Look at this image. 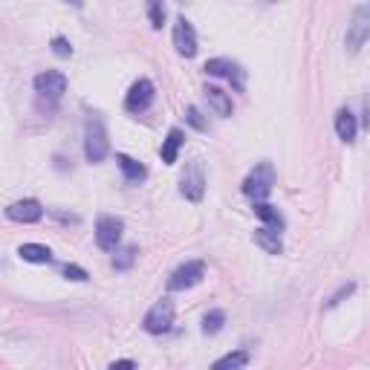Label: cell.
I'll return each mask as SVG.
<instances>
[{"label":"cell","mask_w":370,"mask_h":370,"mask_svg":"<svg viewBox=\"0 0 370 370\" xmlns=\"http://www.w3.org/2000/svg\"><path fill=\"white\" fill-rule=\"evenodd\" d=\"M272 189H275V168H272V162H257L249 171V176L243 179V194L249 200H254V203L267 200L272 194Z\"/></svg>","instance_id":"1"},{"label":"cell","mask_w":370,"mask_h":370,"mask_svg":"<svg viewBox=\"0 0 370 370\" xmlns=\"http://www.w3.org/2000/svg\"><path fill=\"white\" fill-rule=\"evenodd\" d=\"M110 151V142H107V130H104V122L99 116H90L87 119V128H84V157L87 162H101Z\"/></svg>","instance_id":"2"},{"label":"cell","mask_w":370,"mask_h":370,"mask_svg":"<svg viewBox=\"0 0 370 370\" xmlns=\"http://www.w3.org/2000/svg\"><path fill=\"white\" fill-rule=\"evenodd\" d=\"M367 41H370V0H367V4H361V6L353 12V18H350V23H347L344 47H347L350 55H356Z\"/></svg>","instance_id":"3"},{"label":"cell","mask_w":370,"mask_h":370,"mask_svg":"<svg viewBox=\"0 0 370 370\" xmlns=\"http://www.w3.org/2000/svg\"><path fill=\"white\" fill-rule=\"evenodd\" d=\"M179 194L191 203H200L203 194H206V171H203V162L200 159H191L185 165L182 176H179Z\"/></svg>","instance_id":"4"},{"label":"cell","mask_w":370,"mask_h":370,"mask_svg":"<svg viewBox=\"0 0 370 370\" xmlns=\"http://www.w3.org/2000/svg\"><path fill=\"white\" fill-rule=\"evenodd\" d=\"M206 278V264L203 261H185L182 267H176L168 278V289L171 292H182V289H191Z\"/></svg>","instance_id":"5"},{"label":"cell","mask_w":370,"mask_h":370,"mask_svg":"<svg viewBox=\"0 0 370 370\" xmlns=\"http://www.w3.org/2000/svg\"><path fill=\"white\" fill-rule=\"evenodd\" d=\"M122 220L119 217H110V214H101L99 220H96V243H99V249H104V252H116V246H119V240H122Z\"/></svg>","instance_id":"6"},{"label":"cell","mask_w":370,"mask_h":370,"mask_svg":"<svg viewBox=\"0 0 370 370\" xmlns=\"http://www.w3.org/2000/svg\"><path fill=\"white\" fill-rule=\"evenodd\" d=\"M206 72H208V76H217V79L232 82V87H235L237 93H243V87H246V72H243L240 64H235L232 58H211V61L206 64Z\"/></svg>","instance_id":"7"},{"label":"cell","mask_w":370,"mask_h":370,"mask_svg":"<svg viewBox=\"0 0 370 370\" xmlns=\"http://www.w3.org/2000/svg\"><path fill=\"white\" fill-rule=\"evenodd\" d=\"M171 324H174V304L168 298H162V301H157L151 310H147L142 327L151 332V336H162V332L171 330Z\"/></svg>","instance_id":"8"},{"label":"cell","mask_w":370,"mask_h":370,"mask_svg":"<svg viewBox=\"0 0 370 370\" xmlns=\"http://www.w3.org/2000/svg\"><path fill=\"white\" fill-rule=\"evenodd\" d=\"M151 104H154V84L147 79L133 82V87L125 96V110H128V113H145Z\"/></svg>","instance_id":"9"},{"label":"cell","mask_w":370,"mask_h":370,"mask_svg":"<svg viewBox=\"0 0 370 370\" xmlns=\"http://www.w3.org/2000/svg\"><path fill=\"white\" fill-rule=\"evenodd\" d=\"M174 47L182 58H194L197 55V32L191 26V21L185 18H176L174 23Z\"/></svg>","instance_id":"10"},{"label":"cell","mask_w":370,"mask_h":370,"mask_svg":"<svg viewBox=\"0 0 370 370\" xmlns=\"http://www.w3.org/2000/svg\"><path fill=\"white\" fill-rule=\"evenodd\" d=\"M35 90L47 99H61L64 90H67V76L58 69H47L41 76H35Z\"/></svg>","instance_id":"11"},{"label":"cell","mask_w":370,"mask_h":370,"mask_svg":"<svg viewBox=\"0 0 370 370\" xmlns=\"http://www.w3.org/2000/svg\"><path fill=\"white\" fill-rule=\"evenodd\" d=\"M6 217L15 220V223H38L44 217V206L38 200H21L6 208Z\"/></svg>","instance_id":"12"},{"label":"cell","mask_w":370,"mask_h":370,"mask_svg":"<svg viewBox=\"0 0 370 370\" xmlns=\"http://www.w3.org/2000/svg\"><path fill=\"white\" fill-rule=\"evenodd\" d=\"M203 96H206L208 107L214 110V113H217L220 119H229V116H232L235 104H232V96H229L226 90H220V87H206V90H203Z\"/></svg>","instance_id":"13"},{"label":"cell","mask_w":370,"mask_h":370,"mask_svg":"<svg viewBox=\"0 0 370 370\" xmlns=\"http://www.w3.org/2000/svg\"><path fill=\"white\" fill-rule=\"evenodd\" d=\"M252 240H254V246H261L267 254H281L284 252V243H281V232H275V229H269V226H264V229H257L254 235H252Z\"/></svg>","instance_id":"14"},{"label":"cell","mask_w":370,"mask_h":370,"mask_svg":"<svg viewBox=\"0 0 370 370\" xmlns=\"http://www.w3.org/2000/svg\"><path fill=\"white\" fill-rule=\"evenodd\" d=\"M185 145V133L179 130V128H171L168 130V136H165V142H162V162L165 165H174L176 162V157H179V147Z\"/></svg>","instance_id":"15"},{"label":"cell","mask_w":370,"mask_h":370,"mask_svg":"<svg viewBox=\"0 0 370 370\" xmlns=\"http://www.w3.org/2000/svg\"><path fill=\"white\" fill-rule=\"evenodd\" d=\"M18 254H21V261H26V264H52L50 246H41V243H23L18 249Z\"/></svg>","instance_id":"16"},{"label":"cell","mask_w":370,"mask_h":370,"mask_svg":"<svg viewBox=\"0 0 370 370\" xmlns=\"http://www.w3.org/2000/svg\"><path fill=\"white\" fill-rule=\"evenodd\" d=\"M254 214L264 220V223L269 226V229H275V232H284V214L275 208V206H269L267 200H261V203H254Z\"/></svg>","instance_id":"17"},{"label":"cell","mask_w":370,"mask_h":370,"mask_svg":"<svg viewBox=\"0 0 370 370\" xmlns=\"http://www.w3.org/2000/svg\"><path fill=\"white\" fill-rule=\"evenodd\" d=\"M336 133H339L342 142H353L356 139L359 122H356V116L350 113V110H339V113H336Z\"/></svg>","instance_id":"18"},{"label":"cell","mask_w":370,"mask_h":370,"mask_svg":"<svg viewBox=\"0 0 370 370\" xmlns=\"http://www.w3.org/2000/svg\"><path fill=\"white\" fill-rule=\"evenodd\" d=\"M116 162H119V168H122L125 179H128V182H133V185H136V182H142V179L147 176V168H145L142 162L130 159L128 154H119V157H116Z\"/></svg>","instance_id":"19"},{"label":"cell","mask_w":370,"mask_h":370,"mask_svg":"<svg viewBox=\"0 0 370 370\" xmlns=\"http://www.w3.org/2000/svg\"><path fill=\"white\" fill-rule=\"evenodd\" d=\"M249 364V353L246 350H235V353H229V356H223V359H217L214 361V370H235V367H246Z\"/></svg>","instance_id":"20"},{"label":"cell","mask_w":370,"mask_h":370,"mask_svg":"<svg viewBox=\"0 0 370 370\" xmlns=\"http://www.w3.org/2000/svg\"><path fill=\"white\" fill-rule=\"evenodd\" d=\"M223 324H226V313L223 310H211L203 318V332H206V336H217V332L223 330Z\"/></svg>","instance_id":"21"},{"label":"cell","mask_w":370,"mask_h":370,"mask_svg":"<svg viewBox=\"0 0 370 370\" xmlns=\"http://www.w3.org/2000/svg\"><path fill=\"white\" fill-rule=\"evenodd\" d=\"M133 261H136V246H125L122 252H116L113 254V269H130L133 267Z\"/></svg>","instance_id":"22"},{"label":"cell","mask_w":370,"mask_h":370,"mask_svg":"<svg viewBox=\"0 0 370 370\" xmlns=\"http://www.w3.org/2000/svg\"><path fill=\"white\" fill-rule=\"evenodd\" d=\"M147 18H151L154 29H162V23H165V4L162 0H147Z\"/></svg>","instance_id":"23"},{"label":"cell","mask_w":370,"mask_h":370,"mask_svg":"<svg viewBox=\"0 0 370 370\" xmlns=\"http://www.w3.org/2000/svg\"><path fill=\"white\" fill-rule=\"evenodd\" d=\"M185 122H189L194 130H200V133H206L208 130V122H206V116L200 113V107H189V110H185Z\"/></svg>","instance_id":"24"},{"label":"cell","mask_w":370,"mask_h":370,"mask_svg":"<svg viewBox=\"0 0 370 370\" xmlns=\"http://www.w3.org/2000/svg\"><path fill=\"white\" fill-rule=\"evenodd\" d=\"M52 52H55L58 58H69V55H72V47H69L67 38H61V35H58V38H52Z\"/></svg>","instance_id":"25"},{"label":"cell","mask_w":370,"mask_h":370,"mask_svg":"<svg viewBox=\"0 0 370 370\" xmlns=\"http://www.w3.org/2000/svg\"><path fill=\"white\" fill-rule=\"evenodd\" d=\"M64 278H69V281H87L90 275L82 267H76V264H64Z\"/></svg>","instance_id":"26"},{"label":"cell","mask_w":370,"mask_h":370,"mask_svg":"<svg viewBox=\"0 0 370 370\" xmlns=\"http://www.w3.org/2000/svg\"><path fill=\"white\" fill-rule=\"evenodd\" d=\"M353 289H356V284H344V286H342V289H339V292H336V295H332V298L327 301V307H336L342 298H347V295H350Z\"/></svg>","instance_id":"27"},{"label":"cell","mask_w":370,"mask_h":370,"mask_svg":"<svg viewBox=\"0 0 370 370\" xmlns=\"http://www.w3.org/2000/svg\"><path fill=\"white\" fill-rule=\"evenodd\" d=\"M116 367H136V361H133V359H122V361H113V364H110V370H116Z\"/></svg>","instance_id":"28"},{"label":"cell","mask_w":370,"mask_h":370,"mask_svg":"<svg viewBox=\"0 0 370 370\" xmlns=\"http://www.w3.org/2000/svg\"><path fill=\"white\" fill-rule=\"evenodd\" d=\"M67 4H72L76 9H82V6H84V0H67Z\"/></svg>","instance_id":"29"}]
</instances>
